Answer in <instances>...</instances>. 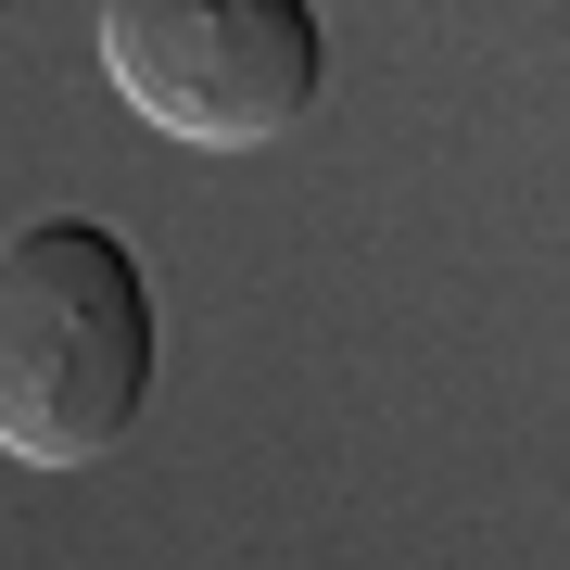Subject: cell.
Segmentation results:
<instances>
[{"instance_id": "6da1fadb", "label": "cell", "mask_w": 570, "mask_h": 570, "mask_svg": "<svg viewBox=\"0 0 570 570\" xmlns=\"http://www.w3.org/2000/svg\"><path fill=\"white\" fill-rule=\"evenodd\" d=\"M153 406V279L115 228L39 216L0 266V456L89 469Z\"/></svg>"}, {"instance_id": "7a4b0ae2", "label": "cell", "mask_w": 570, "mask_h": 570, "mask_svg": "<svg viewBox=\"0 0 570 570\" xmlns=\"http://www.w3.org/2000/svg\"><path fill=\"white\" fill-rule=\"evenodd\" d=\"M115 102L190 153H266L317 115L330 26L317 0H102Z\"/></svg>"}]
</instances>
